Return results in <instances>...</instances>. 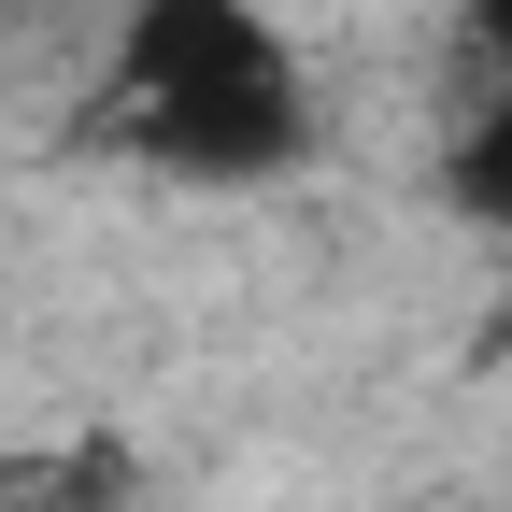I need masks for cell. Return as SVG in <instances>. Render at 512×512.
I'll list each match as a JSON object with an SVG mask.
<instances>
[{
	"label": "cell",
	"instance_id": "1",
	"mask_svg": "<svg viewBox=\"0 0 512 512\" xmlns=\"http://www.w3.org/2000/svg\"><path fill=\"white\" fill-rule=\"evenodd\" d=\"M86 143L171 185H271L313 157V57L271 0H128L86 86Z\"/></svg>",
	"mask_w": 512,
	"mask_h": 512
},
{
	"label": "cell",
	"instance_id": "2",
	"mask_svg": "<svg viewBox=\"0 0 512 512\" xmlns=\"http://www.w3.org/2000/svg\"><path fill=\"white\" fill-rule=\"evenodd\" d=\"M441 214L512 242V86H484L456 128H441Z\"/></svg>",
	"mask_w": 512,
	"mask_h": 512
},
{
	"label": "cell",
	"instance_id": "3",
	"mask_svg": "<svg viewBox=\"0 0 512 512\" xmlns=\"http://www.w3.org/2000/svg\"><path fill=\"white\" fill-rule=\"evenodd\" d=\"M456 57L484 86H512V0H456Z\"/></svg>",
	"mask_w": 512,
	"mask_h": 512
}]
</instances>
